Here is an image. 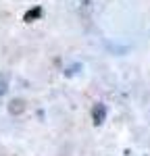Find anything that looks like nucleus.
Here are the masks:
<instances>
[{"label": "nucleus", "mask_w": 150, "mask_h": 156, "mask_svg": "<svg viewBox=\"0 0 150 156\" xmlns=\"http://www.w3.org/2000/svg\"><path fill=\"white\" fill-rule=\"evenodd\" d=\"M40 15H42V9H40V6H36L34 11H29L27 15H25V21H34V19H38V17H40Z\"/></svg>", "instance_id": "20e7f679"}, {"label": "nucleus", "mask_w": 150, "mask_h": 156, "mask_svg": "<svg viewBox=\"0 0 150 156\" xmlns=\"http://www.w3.org/2000/svg\"><path fill=\"white\" fill-rule=\"evenodd\" d=\"M92 119H94V125H102L104 123V119H106V106L102 102H98L96 106L92 108Z\"/></svg>", "instance_id": "f257e3e1"}, {"label": "nucleus", "mask_w": 150, "mask_h": 156, "mask_svg": "<svg viewBox=\"0 0 150 156\" xmlns=\"http://www.w3.org/2000/svg\"><path fill=\"white\" fill-rule=\"evenodd\" d=\"M9 90V75L6 73H0V96H4Z\"/></svg>", "instance_id": "7ed1b4c3"}, {"label": "nucleus", "mask_w": 150, "mask_h": 156, "mask_svg": "<svg viewBox=\"0 0 150 156\" xmlns=\"http://www.w3.org/2000/svg\"><path fill=\"white\" fill-rule=\"evenodd\" d=\"M23 110H25L23 100H12L11 104H9V112H11V115H21Z\"/></svg>", "instance_id": "f03ea898"}]
</instances>
